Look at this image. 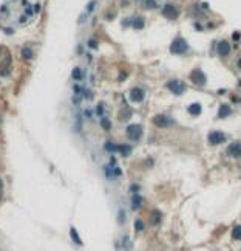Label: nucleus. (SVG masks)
<instances>
[{
	"label": "nucleus",
	"instance_id": "1",
	"mask_svg": "<svg viewBox=\"0 0 241 251\" xmlns=\"http://www.w3.org/2000/svg\"><path fill=\"white\" fill-rule=\"evenodd\" d=\"M170 51L173 53V54H184V53H187V51H189L187 40L182 39L181 36H178L173 42L170 44Z\"/></svg>",
	"mask_w": 241,
	"mask_h": 251
},
{
	"label": "nucleus",
	"instance_id": "21",
	"mask_svg": "<svg viewBox=\"0 0 241 251\" xmlns=\"http://www.w3.org/2000/svg\"><path fill=\"white\" fill-rule=\"evenodd\" d=\"M232 237L235 240H241V225H237L232 229Z\"/></svg>",
	"mask_w": 241,
	"mask_h": 251
},
{
	"label": "nucleus",
	"instance_id": "32",
	"mask_svg": "<svg viewBox=\"0 0 241 251\" xmlns=\"http://www.w3.org/2000/svg\"><path fill=\"white\" fill-rule=\"evenodd\" d=\"M5 33H6V34H12L14 30H12V28H5Z\"/></svg>",
	"mask_w": 241,
	"mask_h": 251
},
{
	"label": "nucleus",
	"instance_id": "36",
	"mask_svg": "<svg viewBox=\"0 0 241 251\" xmlns=\"http://www.w3.org/2000/svg\"><path fill=\"white\" fill-rule=\"evenodd\" d=\"M130 189H132V192H133V191H138V189H139V188H138V186H132Z\"/></svg>",
	"mask_w": 241,
	"mask_h": 251
},
{
	"label": "nucleus",
	"instance_id": "2",
	"mask_svg": "<svg viewBox=\"0 0 241 251\" xmlns=\"http://www.w3.org/2000/svg\"><path fill=\"white\" fill-rule=\"evenodd\" d=\"M190 79H192V82H193L195 85H198V87H203V85H206V82H207L206 73L203 70H199V68H196V70H193L190 73Z\"/></svg>",
	"mask_w": 241,
	"mask_h": 251
},
{
	"label": "nucleus",
	"instance_id": "7",
	"mask_svg": "<svg viewBox=\"0 0 241 251\" xmlns=\"http://www.w3.org/2000/svg\"><path fill=\"white\" fill-rule=\"evenodd\" d=\"M145 98V92H144L141 87H133L130 90V101L132 103H141V101Z\"/></svg>",
	"mask_w": 241,
	"mask_h": 251
},
{
	"label": "nucleus",
	"instance_id": "34",
	"mask_svg": "<svg viewBox=\"0 0 241 251\" xmlns=\"http://www.w3.org/2000/svg\"><path fill=\"white\" fill-rule=\"evenodd\" d=\"M233 39L238 40V39H240V33H235V34H233Z\"/></svg>",
	"mask_w": 241,
	"mask_h": 251
},
{
	"label": "nucleus",
	"instance_id": "9",
	"mask_svg": "<svg viewBox=\"0 0 241 251\" xmlns=\"http://www.w3.org/2000/svg\"><path fill=\"white\" fill-rule=\"evenodd\" d=\"M230 50H232V47H230V44L227 42V40H221V42L218 44V48H216L218 54H219V56H221V57H226V56H229Z\"/></svg>",
	"mask_w": 241,
	"mask_h": 251
},
{
	"label": "nucleus",
	"instance_id": "13",
	"mask_svg": "<svg viewBox=\"0 0 241 251\" xmlns=\"http://www.w3.org/2000/svg\"><path fill=\"white\" fill-rule=\"evenodd\" d=\"M20 54H22V57L25 60H31L34 57V51L30 48V47H23V48L20 50Z\"/></svg>",
	"mask_w": 241,
	"mask_h": 251
},
{
	"label": "nucleus",
	"instance_id": "12",
	"mask_svg": "<svg viewBox=\"0 0 241 251\" xmlns=\"http://www.w3.org/2000/svg\"><path fill=\"white\" fill-rule=\"evenodd\" d=\"M141 205H142V197L139 194H135L132 197V209L133 211H138V209L141 208Z\"/></svg>",
	"mask_w": 241,
	"mask_h": 251
},
{
	"label": "nucleus",
	"instance_id": "27",
	"mask_svg": "<svg viewBox=\"0 0 241 251\" xmlns=\"http://www.w3.org/2000/svg\"><path fill=\"white\" fill-rule=\"evenodd\" d=\"M98 47H99V44H98V40H96V39H90V40H88V48H90V50H96Z\"/></svg>",
	"mask_w": 241,
	"mask_h": 251
},
{
	"label": "nucleus",
	"instance_id": "26",
	"mask_svg": "<svg viewBox=\"0 0 241 251\" xmlns=\"http://www.w3.org/2000/svg\"><path fill=\"white\" fill-rule=\"evenodd\" d=\"M105 151L107 152H114V151H118V146L113 144V143H110V141H107V143H105Z\"/></svg>",
	"mask_w": 241,
	"mask_h": 251
},
{
	"label": "nucleus",
	"instance_id": "4",
	"mask_svg": "<svg viewBox=\"0 0 241 251\" xmlns=\"http://www.w3.org/2000/svg\"><path fill=\"white\" fill-rule=\"evenodd\" d=\"M167 89L172 93H175V95H182L185 92V84L181 82V81L173 79V81H169V82H167Z\"/></svg>",
	"mask_w": 241,
	"mask_h": 251
},
{
	"label": "nucleus",
	"instance_id": "6",
	"mask_svg": "<svg viewBox=\"0 0 241 251\" xmlns=\"http://www.w3.org/2000/svg\"><path fill=\"white\" fill-rule=\"evenodd\" d=\"M207 140H209V143H210L212 146H216V144H221V143H224V140H226V135H224L223 132L213 130V132H210V133L207 135Z\"/></svg>",
	"mask_w": 241,
	"mask_h": 251
},
{
	"label": "nucleus",
	"instance_id": "24",
	"mask_svg": "<svg viewBox=\"0 0 241 251\" xmlns=\"http://www.w3.org/2000/svg\"><path fill=\"white\" fill-rule=\"evenodd\" d=\"M118 151H119L122 155H128L130 152H132V147H130L128 144H121V146H118Z\"/></svg>",
	"mask_w": 241,
	"mask_h": 251
},
{
	"label": "nucleus",
	"instance_id": "28",
	"mask_svg": "<svg viewBox=\"0 0 241 251\" xmlns=\"http://www.w3.org/2000/svg\"><path fill=\"white\" fill-rule=\"evenodd\" d=\"M96 115H99V116L104 115V105H102V104H99L98 107H96Z\"/></svg>",
	"mask_w": 241,
	"mask_h": 251
},
{
	"label": "nucleus",
	"instance_id": "11",
	"mask_svg": "<svg viewBox=\"0 0 241 251\" xmlns=\"http://www.w3.org/2000/svg\"><path fill=\"white\" fill-rule=\"evenodd\" d=\"M130 22H132V26L135 30H142L144 26H145V19L141 17V16H135L130 19Z\"/></svg>",
	"mask_w": 241,
	"mask_h": 251
},
{
	"label": "nucleus",
	"instance_id": "35",
	"mask_svg": "<svg viewBox=\"0 0 241 251\" xmlns=\"http://www.w3.org/2000/svg\"><path fill=\"white\" fill-rule=\"evenodd\" d=\"M39 9H40V6H39V5L34 6V12H39Z\"/></svg>",
	"mask_w": 241,
	"mask_h": 251
},
{
	"label": "nucleus",
	"instance_id": "25",
	"mask_svg": "<svg viewBox=\"0 0 241 251\" xmlns=\"http://www.w3.org/2000/svg\"><path fill=\"white\" fill-rule=\"evenodd\" d=\"M135 229L138 233H141V231H144V229H145V223H144L141 219H138L136 222H135Z\"/></svg>",
	"mask_w": 241,
	"mask_h": 251
},
{
	"label": "nucleus",
	"instance_id": "14",
	"mask_svg": "<svg viewBox=\"0 0 241 251\" xmlns=\"http://www.w3.org/2000/svg\"><path fill=\"white\" fill-rule=\"evenodd\" d=\"M189 113L190 115H193V116H198L199 113H201V110H203V107H201V104H198V103H195V104H190L189 105Z\"/></svg>",
	"mask_w": 241,
	"mask_h": 251
},
{
	"label": "nucleus",
	"instance_id": "5",
	"mask_svg": "<svg viewBox=\"0 0 241 251\" xmlns=\"http://www.w3.org/2000/svg\"><path fill=\"white\" fill-rule=\"evenodd\" d=\"M162 16L166 17V19H170V20H175V19H178V16H179V11H178V8L175 5H166L162 8Z\"/></svg>",
	"mask_w": 241,
	"mask_h": 251
},
{
	"label": "nucleus",
	"instance_id": "10",
	"mask_svg": "<svg viewBox=\"0 0 241 251\" xmlns=\"http://www.w3.org/2000/svg\"><path fill=\"white\" fill-rule=\"evenodd\" d=\"M227 154L233 158H240L241 157V143H232L227 149Z\"/></svg>",
	"mask_w": 241,
	"mask_h": 251
},
{
	"label": "nucleus",
	"instance_id": "22",
	"mask_svg": "<svg viewBox=\"0 0 241 251\" xmlns=\"http://www.w3.org/2000/svg\"><path fill=\"white\" fill-rule=\"evenodd\" d=\"M71 76H73L76 81H80L82 78H84V73H82V70L79 68V67H76V68L73 70V73H71Z\"/></svg>",
	"mask_w": 241,
	"mask_h": 251
},
{
	"label": "nucleus",
	"instance_id": "23",
	"mask_svg": "<svg viewBox=\"0 0 241 251\" xmlns=\"http://www.w3.org/2000/svg\"><path fill=\"white\" fill-rule=\"evenodd\" d=\"M96 6H98V0H90L87 5V14H91V12L96 9Z\"/></svg>",
	"mask_w": 241,
	"mask_h": 251
},
{
	"label": "nucleus",
	"instance_id": "19",
	"mask_svg": "<svg viewBox=\"0 0 241 251\" xmlns=\"http://www.w3.org/2000/svg\"><path fill=\"white\" fill-rule=\"evenodd\" d=\"M142 5L145 6L147 9H156L158 8V2H156V0H144Z\"/></svg>",
	"mask_w": 241,
	"mask_h": 251
},
{
	"label": "nucleus",
	"instance_id": "29",
	"mask_svg": "<svg viewBox=\"0 0 241 251\" xmlns=\"http://www.w3.org/2000/svg\"><path fill=\"white\" fill-rule=\"evenodd\" d=\"M105 177H107V178H113V177H114V174H113V171H111L110 167L105 169Z\"/></svg>",
	"mask_w": 241,
	"mask_h": 251
},
{
	"label": "nucleus",
	"instance_id": "30",
	"mask_svg": "<svg viewBox=\"0 0 241 251\" xmlns=\"http://www.w3.org/2000/svg\"><path fill=\"white\" fill-rule=\"evenodd\" d=\"M122 174V171H121V167H114V177H119V175Z\"/></svg>",
	"mask_w": 241,
	"mask_h": 251
},
{
	"label": "nucleus",
	"instance_id": "33",
	"mask_svg": "<svg viewBox=\"0 0 241 251\" xmlns=\"http://www.w3.org/2000/svg\"><path fill=\"white\" fill-rule=\"evenodd\" d=\"M25 22H26V17H23V16H22V17L19 19V23H25Z\"/></svg>",
	"mask_w": 241,
	"mask_h": 251
},
{
	"label": "nucleus",
	"instance_id": "17",
	"mask_svg": "<svg viewBox=\"0 0 241 251\" xmlns=\"http://www.w3.org/2000/svg\"><path fill=\"white\" fill-rule=\"evenodd\" d=\"M125 220H127V212H125V209H124V208H121L118 211V223H119V225H124Z\"/></svg>",
	"mask_w": 241,
	"mask_h": 251
},
{
	"label": "nucleus",
	"instance_id": "8",
	"mask_svg": "<svg viewBox=\"0 0 241 251\" xmlns=\"http://www.w3.org/2000/svg\"><path fill=\"white\" fill-rule=\"evenodd\" d=\"M153 124L158 126V127H169V126L173 124V119L166 116V115H156L153 118Z\"/></svg>",
	"mask_w": 241,
	"mask_h": 251
},
{
	"label": "nucleus",
	"instance_id": "31",
	"mask_svg": "<svg viewBox=\"0 0 241 251\" xmlns=\"http://www.w3.org/2000/svg\"><path fill=\"white\" fill-rule=\"evenodd\" d=\"M33 14H34V11L31 8H26V16H33Z\"/></svg>",
	"mask_w": 241,
	"mask_h": 251
},
{
	"label": "nucleus",
	"instance_id": "16",
	"mask_svg": "<svg viewBox=\"0 0 241 251\" xmlns=\"http://www.w3.org/2000/svg\"><path fill=\"white\" fill-rule=\"evenodd\" d=\"M70 237L73 239V242L76 243V245H82V240H80V237H79V234H77V231H76V228H70Z\"/></svg>",
	"mask_w": 241,
	"mask_h": 251
},
{
	"label": "nucleus",
	"instance_id": "18",
	"mask_svg": "<svg viewBox=\"0 0 241 251\" xmlns=\"http://www.w3.org/2000/svg\"><path fill=\"white\" fill-rule=\"evenodd\" d=\"M159 222H161V214L158 211H153L151 212V217H150V223L151 225H158Z\"/></svg>",
	"mask_w": 241,
	"mask_h": 251
},
{
	"label": "nucleus",
	"instance_id": "15",
	"mask_svg": "<svg viewBox=\"0 0 241 251\" xmlns=\"http://www.w3.org/2000/svg\"><path fill=\"white\" fill-rule=\"evenodd\" d=\"M232 113V110H230V107L227 105V104H223L221 107H219V112H218V116L219 118H226V116H229V115Z\"/></svg>",
	"mask_w": 241,
	"mask_h": 251
},
{
	"label": "nucleus",
	"instance_id": "20",
	"mask_svg": "<svg viewBox=\"0 0 241 251\" xmlns=\"http://www.w3.org/2000/svg\"><path fill=\"white\" fill-rule=\"evenodd\" d=\"M101 127L104 129L105 132H108L110 129H111V121H110L108 118H102L101 119Z\"/></svg>",
	"mask_w": 241,
	"mask_h": 251
},
{
	"label": "nucleus",
	"instance_id": "3",
	"mask_svg": "<svg viewBox=\"0 0 241 251\" xmlns=\"http://www.w3.org/2000/svg\"><path fill=\"white\" fill-rule=\"evenodd\" d=\"M142 133H144V130H142V126H141V124H130V126L127 127V137H128L130 140H133V141L141 140Z\"/></svg>",
	"mask_w": 241,
	"mask_h": 251
}]
</instances>
